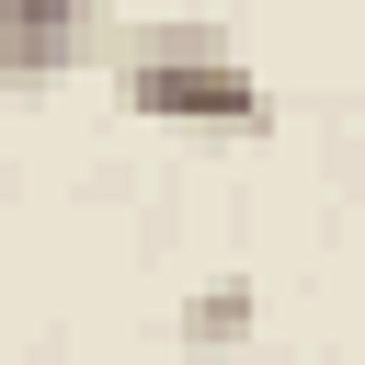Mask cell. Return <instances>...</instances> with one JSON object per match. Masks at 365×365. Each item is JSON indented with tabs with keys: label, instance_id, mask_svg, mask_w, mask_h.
Returning <instances> with one entry per match:
<instances>
[{
	"label": "cell",
	"instance_id": "obj_1",
	"mask_svg": "<svg viewBox=\"0 0 365 365\" xmlns=\"http://www.w3.org/2000/svg\"><path fill=\"white\" fill-rule=\"evenodd\" d=\"M114 103H125V114H148V125H262V80H251V68H240L205 23L125 46Z\"/></svg>",
	"mask_w": 365,
	"mask_h": 365
},
{
	"label": "cell",
	"instance_id": "obj_2",
	"mask_svg": "<svg viewBox=\"0 0 365 365\" xmlns=\"http://www.w3.org/2000/svg\"><path fill=\"white\" fill-rule=\"evenodd\" d=\"M91 34H103L91 0H0V80L11 91H46V80H68L91 57Z\"/></svg>",
	"mask_w": 365,
	"mask_h": 365
},
{
	"label": "cell",
	"instance_id": "obj_3",
	"mask_svg": "<svg viewBox=\"0 0 365 365\" xmlns=\"http://www.w3.org/2000/svg\"><path fill=\"white\" fill-rule=\"evenodd\" d=\"M251 319H262V297H251L240 274H217V285H194V297H182V319H171V331H182V342H251Z\"/></svg>",
	"mask_w": 365,
	"mask_h": 365
}]
</instances>
